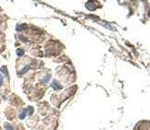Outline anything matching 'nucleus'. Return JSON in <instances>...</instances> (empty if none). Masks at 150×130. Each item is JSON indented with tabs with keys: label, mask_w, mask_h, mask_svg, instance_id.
<instances>
[{
	"label": "nucleus",
	"mask_w": 150,
	"mask_h": 130,
	"mask_svg": "<svg viewBox=\"0 0 150 130\" xmlns=\"http://www.w3.org/2000/svg\"><path fill=\"white\" fill-rule=\"evenodd\" d=\"M52 87L55 89V90H57V91H58V90H61L62 89V86L58 83V82H57L56 80L55 81H53V83H52Z\"/></svg>",
	"instance_id": "1"
},
{
	"label": "nucleus",
	"mask_w": 150,
	"mask_h": 130,
	"mask_svg": "<svg viewBox=\"0 0 150 130\" xmlns=\"http://www.w3.org/2000/svg\"><path fill=\"white\" fill-rule=\"evenodd\" d=\"M26 28V26L25 25H19V26H17V31H23L24 29Z\"/></svg>",
	"instance_id": "2"
},
{
	"label": "nucleus",
	"mask_w": 150,
	"mask_h": 130,
	"mask_svg": "<svg viewBox=\"0 0 150 130\" xmlns=\"http://www.w3.org/2000/svg\"><path fill=\"white\" fill-rule=\"evenodd\" d=\"M26 113H27V109H24L22 113H20V119H24V117H25V115H26Z\"/></svg>",
	"instance_id": "3"
},
{
	"label": "nucleus",
	"mask_w": 150,
	"mask_h": 130,
	"mask_svg": "<svg viewBox=\"0 0 150 130\" xmlns=\"http://www.w3.org/2000/svg\"><path fill=\"white\" fill-rule=\"evenodd\" d=\"M17 54L19 56H21V55H23L24 54V51H23L22 49H20V50H18L17 51Z\"/></svg>",
	"instance_id": "4"
},
{
	"label": "nucleus",
	"mask_w": 150,
	"mask_h": 130,
	"mask_svg": "<svg viewBox=\"0 0 150 130\" xmlns=\"http://www.w3.org/2000/svg\"><path fill=\"white\" fill-rule=\"evenodd\" d=\"M5 127L7 128V130H14L13 129V127L10 125V124H5Z\"/></svg>",
	"instance_id": "5"
},
{
	"label": "nucleus",
	"mask_w": 150,
	"mask_h": 130,
	"mask_svg": "<svg viewBox=\"0 0 150 130\" xmlns=\"http://www.w3.org/2000/svg\"><path fill=\"white\" fill-rule=\"evenodd\" d=\"M27 112H28L29 115H31V114H33V112H34V109H33V107H29V109L27 110Z\"/></svg>",
	"instance_id": "6"
},
{
	"label": "nucleus",
	"mask_w": 150,
	"mask_h": 130,
	"mask_svg": "<svg viewBox=\"0 0 150 130\" xmlns=\"http://www.w3.org/2000/svg\"><path fill=\"white\" fill-rule=\"evenodd\" d=\"M1 71H2V72H4V73L6 74V75H8V71H7V68H6V67H3V68H1Z\"/></svg>",
	"instance_id": "7"
},
{
	"label": "nucleus",
	"mask_w": 150,
	"mask_h": 130,
	"mask_svg": "<svg viewBox=\"0 0 150 130\" xmlns=\"http://www.w3.org/2000/svg\"><path fill=\"white\" fill-rule=\"evenodd\" d=\"M3 81H4V78H3V76L0 74V86L3 84Z\"/></svg>",
	"instance_id": "8"
},
{
	"label": "nucleus",
	"mask_w": 150,
	"mask_h": 130,
	"mask_svg": "<svg viewBox=\"0 0 150 130\" xmlns=\"http://www.w3.org/2000/svg\"><path fill=\"white\" fill-rule=\"evenodd\" d=\"M29 68H30V67H29V66H28V67H26V68H23V70L21 71V72H20V74H23V73H25L26 71H27V70H28V69H29Z\"/></svg>",
	"instance_id": "9"
},
{
	"label": "nucleus",
	"mask_w": 150,
	"mask_h": 130,
	"mask_svg": "<svg viewBox=\"0 0 150 130\" xmlns=\"http://www.w3.org/2000/svg\"><path fill=\"white\" fill-rule=\"evenodd\" d=\"M49 79H50V76H46L45 77V79H43V82H46V81H48Z\"/></svg>",
	"instance_id": "10"
}]
</instances>
